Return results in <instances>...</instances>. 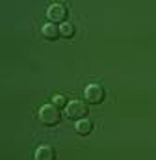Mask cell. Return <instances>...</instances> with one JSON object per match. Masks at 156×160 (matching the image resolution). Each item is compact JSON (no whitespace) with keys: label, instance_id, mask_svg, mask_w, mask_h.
<instances>
[{"label":"cell","instance_id":"cell-1","mask_svg":"<svg viewBox=\"0 0 156 160\" xmlns=\"http://www.w3.org/2000/svg\"><path fill=\"white\" fill-rule=\"evenodd\" d=\"M60 110L54 106V104H45V106H41V110H39V121L43 123V125H46V127H54V125H58L60 123Z\"/></svg>","mask_w":156,"mask_h":160},{"label":"cell","instance_id":"cell-2","mask_svg":"<svg viewBox=\"0 0 156 160\" xmlns=\"http://www.w3.org/2000/svg\"><path fill=\"white\" fill-rule=\"evenodd\" d=\"M87 114V106H85V102H82V101H71L67 106H65V116L69 118V119H84V116Z\"/></svg>","mask_w":156,"mask_h":160},{"label":"cell","instance_id":"cell-3","mask_svg":"<svg viewBox=\"0 0 156 160\" xmlns=\"http://www.w3.org/2000/svg\"><path fill=\"white\" fill-rule=\"evenodd\" d=\"M84 95H85V101L91 102V104H99V102H102L104 97H106L102 86H99V84H91V86H87L85 91H84Z\"/></svg>","mask_w":156,"mask_h":160},{"label":"cell","instance_id":"cell-4","mask_svg":"<svg viewBox=\"0 0 156 160\" xmlns=\"http://www.w3.org/2000/svg\"><path fill=\"white\" fill-rule=\"evenodd\" d=\"M46 17L50 19V22H61L67 17V9L61 4H52L48 8V11H46Z\"/></svg>","mask_w":156,"mask_h":160},{"label":"cell","instance_id":"cell-5","mask_svg":"<svg viewBox=\"0 0 156 160\" xmlns=\"http://www.w3.org/2000/svg\"><path fill=\"white\" fill-rule=\"evenodd\" d=\"M41 34L46 38V39H58L61 34H60V26H56L54 22H46V24H43V28H41Z\"/></svg>","mask_w":156,"mask_h":160},{"label":"cell","instance_id":"cell-6","mask_svg":"<svg viewBox=\"0 0 156 160\" xmlns=\"http://www.w3.org/2000/svg\"><path fill=\"white\" fill-rule=\"evenodd\" d=\"M36 160H56V153L48 145H41L36 151Z\"/></svg>","mask_w":156,"mask_h":160},{"label":"cell","instance_id":"cell-7","mask_svg":"<svg viewBox=\"0 0 156 160\" xmlns=\"http://www.w3.org/2000/svg\"><path fill=\"white\" fill-rule=\"evenodd\" d=\"M93 130V123L89 119H80L76 123V132L78 134H82V136H85V134H89Z\"/></svg>","mask_w":156,"mask_h":160},{"label":"cell","instance_id":"cell-8","mask_svg":"<svg viewBox=\"0 0 156 160\" xmlns=\"http://www.w3.org/2000/svg\"><path fill=\"white\" fill-rule=\"evenodd\" d=\"M60 34H61L63 38H73V36H75V26L69 24V22H63V24L60 26Z\"/></svg>","mask_w":156,"mask_h":160},{"label":"cell","instance_id":"cell-9","mask_svg":"<svg viewBox=\"0 0 156 160\" xmlns=\"http://www.w3.org/2000/svg\"><path fill=\"white\" fill-rule=\"evenodd\" d=\"M52 101H54V106H56V108H58V106H60V108H61V106H67V101H65L63 95H56Z\"/></svg>","mask_w":156,"mask_h":160}]
</instances>
